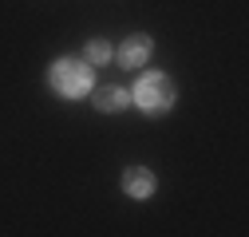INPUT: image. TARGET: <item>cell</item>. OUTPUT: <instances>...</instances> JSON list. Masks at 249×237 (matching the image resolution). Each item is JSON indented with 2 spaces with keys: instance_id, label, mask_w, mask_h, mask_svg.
I'll use <instances>...</instances> for the list:
<instances>
[{
  "instance_id": "cell-6",
  "label": "cell",
  "mask_w": 249,
  "mask_h": 237,
  "mask_svg": "<svg viewBox=\"0 0 249 237\" xmlns=\"http://www.w3.org/2000/svg\"><path fill=\"white\" fill-rule=\"evenodd\" d=\"M107 55H111V48H107L103 40H91V44H87V59H91V64H103Z\"/></svg>"
},
{
  "instance_id": "cell-4",
  "label": "cell",
  "mask_w": 249,
  "mask_h": 237,
  "mask_svg": "<svg viewBox=\"0 0 249 237\" xmlns=\"http://www.w3.org/2000/svg\"><path fill=\"white\" fill-rule=\"evenodd\" d=\"M146 55H150V40L146 36H131V40H123V48H119V59L127 68H139Z\"/></svg>"
},
{
  "instance_id": "cell-2",
  "label": "cell",
  "mask_w": 249,
  "mask_h": 237,
  "mask_svg": "<svg viewBox=\"0 0 249 237\" xmlns=\"http://www.w3.org/2000/svg\"><path fill=\"white\" fill-rule=\"evenodd\" d=\"M52 87H55L59 95H68V99L83 95L87 87H91V71H87V64H79V59H59V64L52 68Z\"/></svg>"
},
{
  "instance_id": "cell-5",
  "label": "cell",
  "mask_w": 249,
  "mask_h": 237,
  "mask_svg": "<svg viewBox=\"0 0 249 237\" xmlns=\"http://www.w3.org/2000/svg\"><path fill=\"white\" fill-rule=\"evenodd\" d=\"M95 103H99V111H123V107L131 103V95L123 91V87H99Z\"/></svg>"
},
{
  "instance_id": "cell-3",
  "label": "cell",
  "mask_w": 249,
  "mask_h": 237,
  "mask_svg": "<svg viewBox=\"0 0 249 237\" xmlns=\"http://www.w3.org/2000/svg\"><path fill=\"white\" fill-rule=\"evenodd\" d=\"M123 190H127L131 198H150L154 194V174L142 170V166H131L127 174H123Z\"/></svg>"
},
{
  "instance_id": "cell-1",
  "label": "cell",
  "mask_w": 249,
  "mask_h": 237,
  "mask_svg": "<svg viewBox=\"0 0 249 237\" xmlns=\"http://www.w3.org/2000/svg\"><path fill=\"white\" fill-rule=\"evenodd\" d=\"M135 103L150 115H159V111H170L174 103V83L162 75V71H146L139 83H135Z\"/></svg>"
}]
</instances>
